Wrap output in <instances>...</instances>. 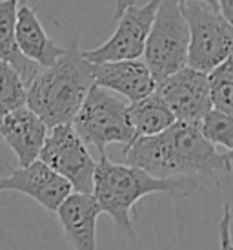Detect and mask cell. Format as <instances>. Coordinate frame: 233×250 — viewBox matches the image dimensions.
<instances>
[{
    "label": "cell",
    "instance_id": "cell-1",
    "mask_svg": "<svg viewBox=\"0 0 233 250\" xmlns=\"http://www.w3.org/2000/svg\"><path fill=\"white\" fill-rule=\"evenodd\" d=\"M233 152H220L202 137L199 123L175 121L168 130L138 137L124 148V165L140 168L157 179L208 175L220 188V172H232Z\"/></svg>",
    "mask_w": 233,
    "mask_h": 250
},
{
    "label": "cell",
    "instance_id": "cell-2",
    "mask_svg": "<svg viewBox=\"0 0 233 250\" xmlns=\"http://www.w3.org/2000/svg\"><path fill=\"white\" fill-rule=\"evenodd\" d=\"M188 185L180 179H157L146 174L144 170L124 163H115L108 153L100 155L93 174V190L91 195L97 201L100 212L113 219L116 232L133 239V217H137V203L151 194H188Z\"/></svg>",
    "mask_w": 233,
    "mask_h": 250
},
{
    "label": "cell",
    "instance_id": "cell-3",
    "mask_svg": "<svg viewBox=\"0 0 233 250\" xmlns=\"http://www.w3.org/2000/svg\"><path fill=\"white\" fill-rule=\"evenodd\" d=\"M93 86L91 64L86 62L75 42L49 68H40L26 86V106L46 125H71Z\"/></svg>",
    "mask_w": 233,
    "mask_h": 250
},
{
    "label": "cell",
    "instance_id": "cell-4",
    "mask_svg": "<svg viewBox=\"0 0 233 250\" xmlns=\"http://www.w3.org/2000/svg\"><path fill=\"white\" fill-rule=\"evenodd\" d=\"M71 126L84 145L95 146L100 155L106 153L108 145H124L126 148L133 143L128 103L95 84L89 88Z\"/></svg>",
    "mask_w": 233,
    "mask_h": 250
},
{
    "label": "cell",
    "instance_id": "cell-5",
    "mask_svg": "<svg viewBox=\"0 0 233 250\" xmlns=\"http://www.w3.org/2000/svg\"><path fill=\"white\" fill-rule=\"evenodd\" d=\"M190 33L186 66L200 73H210L232 57L233 28L215 7L204 2H180Z\"/></svg>",
    "mask_w": 233,
    "mask_h": 250
},
{
    "label": "cell",
    "instance_id": "cell-6",
    "mask_svg": "<svg viewBox=\"0 0 233 250\" xmlns=\"http://www.w3.org/2000/svg\"><path fill=\"white\" fill-rule=\"evenodd\" d=\"M190 33L178 0H160L144 44L146 68L155 84L186 66Z\"/></svg>",
    "mask_w": 233,
    "mask_h": 250
},
{
    "label": "cell",
    "instance_id": "cell-7",
    "mask_svg": "<svg viewBox=\"0 0 233 250\" xmlns=\"http://www.w3.org/2000/svg\"><path fill=\"white\" fill-rule=\"evenodd\" d=\"M39 161L60 175L71 187V192L91 194L97 163L71 125L49 128Z\"/></svg>",
    "mask_w": 233,
    "mask_h": 250
},
{
    "label": "cell",
    "instance_id": "cell-8",
    "mask_svg": "<svg viewBox=\"0 0 233 250\" xmlns=\"http://www.w3.org/2000/svg\"><path fill=\"white\" fill-rule=\"evenodd\" d=\"M160 0H148L142 6H130L118 15V24L108 41L93 49L80 51L89 64L137 61L144 53V44L151 29Z\"/></svg>",
    "mask_w": 233,
    "mask_h": 250
},
{
    "label": "cell",
    "instance_id": "cell-9",
    "mask_svg": "<svg viewBox=\"0 0 233 250\" xmlns=\"http://www.w3.org/2000/svg\"><path fill=\"white\" fill-rule=\"evenodd\" d=\"M155 93L173 113L175 121L180 123H200L212 110L208 75L188 66L160 81L155 86Z\"/></svg>",
    "mask_w": 233,
    "mask_h": 250
},
{
    "label": "cell",
    "instance_id": "cell-10",
    "mask_svg": "<svg viewBox=\"0 0 233 250\" xmlns=\"http://www.w3.org/2000/svg\"><path fill=\"white\" fill-rule=\"evenodd\" d=\"M2 192L24 194L39 203L42 208L57 212L60 203L71 194V187L42 161L37 159L28 167L15 168L9 175L0 177V194Z\"/></svg>",
    "mask_w": 233,
    "mask_h": 250
},
{
    "label": "cell",
    "instance_id": "cell-11",
    "mask_svg": "<svg viewBox=\"0 0 233 250\" xmlns=\"http://www.w3.org/2000/svg\"><path fill=\"white\" fill-rule=\"evenodd\" d=\"M93 84L102 90L115 91L130 103L140 101L155 91V81L146 64L137 61H116V62L91 64Z\"/></svg>",
    "mask_w": 233,
    "mask_h": 250
},
{
    "label": "cell",
    "instance_id": "cell-12",
    "mask_svg": "<svg viewBox=\"0 0 233 250\" xmlns=\"http://www.w3.org/2000/svg\"><path fill=\"white\" fill-rule=\"evenodd\" d=\"M48 128L40 119L22 106L0 117V139L17 155L19 167H28L39 159Z\"/></svg>",
    "mask_w": 233,
    "mask_h": 250
},
{
    "label": "cell",
    "instance_id": "cell-13",
    "mask_svg": "<svg viewBox=\"0 0 233 250\" xmlns=\"http://www.w3.org/2000/svg\"><path fill=\"white\" fill-rule=\"evenodd\" d=\"M102 214L91 194H71L57 208L68 243L75 250H97V219Z\"/></svg>",
    "mask_w": 233,
    "mask_h": 250
},
{
    "label": "cell",
    "instance_id": "cell-14",
    "mask_svg": "<svg viewBox=\"0 0 233 250\" xmlns=\"http://www.w3.org/2000/svg\"><path fill=\"white\" fill-rule=\"evenodd\" d=\"M15 41L19 51L39 68H49L60 59L66 49L58 48L51 41L42 26L35 7L28 0L17 2V21H15Z\"/></svg>",
    "mask_w": 233,
    "mask_h": 250
},
{
    "label": "cell",
    "instance_id": "cell-15",
    "mask_svg": "<svg viewBox=\"0 0 233 250\" xmlns=\"http://www.w3.org/2000/svg\"><path fill=\"white\" fill-rule=\"evenodd\" d=\"M17 2L19 0H0V61L9 64L19 73L24 86H28L40 68L22 55L15 41Z\"/></svg>",
    "mask_w": 233,
    "mask_h": 250
},
{
    "label": "cell",
    "instance_id": "cell-16",
    "mask_svg": "<svg viewBox=\"0 0 233 250\" xmlns=\"http://www.w3.org/2000/svg\"><path fill=\"white\" fill-rule=\"evenodd\" d=\"M128 117L133 128V141L138 137H151L158 135L175 123L173 113L162 103V99L153 91L151 95L130 103L128 104Z\"/></svg>",
    "mask_w": 233,
    "mask_h": 250
},
{
    "label": "cell",
    "instance_id": "cell-17",
    "mask_svg": "<svg viewBox=\"0 0 233 250\" xmlns=\"http://www.w3.org/2000/svg\"><path fill=\"white\" fill-rule=\"evenodd\" d=\"M208 91L213 110L232 115L233 113V66L232 57L220 62L208 73Z\"/></svg>",
    "mask_w": 233,
    "mask_h": 250
},
{
    "label": "cell",
    "instance_id": "cell-18",
    "mask_svg": "<svg viewBox=\"0 0 233 250\" xmlns=\"http://www.w3.org/2000/svg\"><path fill=\"white\" fill-rule=\"evenodd\" d=\"M199 130L210 145L233 152V117L219 110H210L200 119Z\"/></svg>",
    "mask_w": 233,
    "mask_h": 250
},
{
    "label": "cell",
    "instance_id": "cell-19",
    "mask_svg": "<svg viewBox=\"0 0 233 250\" xmlns=\"http://www.w3.org/2000/svg\"><path fill=\"white\" fill-rule=\"evenodd\" d=\"M22 106H26V86L9 64L0 61V117Z\"/></svg>",
    "mask_w": 233,
    "mask_h": 250
},
{
    "label": "cell",
    "instance_id": "cell-20",
    "mask_svg": "<svg viewBox=\"0 0 233 250\" xmlns=\"http://www.w3.org/2000/svg\"><path fill=\"white\" fill-rule=\"evenodd\" d=\"M232 208L228 203H224L219 219V250H232Z\"/></svg>",
    "mask_w": 233,
    "mask_h": 250
},
{
    "label": "cell",
    "instance_id": "cell-21",
    "mask_svg": "<svg viewBox=\"0 0 233 250\" xmlns=\"http://www.w3.org/2000/svg\"><path fill=\"white\" fill-rule=\"evenodd\" d=\"M215 6L228 22L233 21V0H215Z\"/></svg>",
    "mask_w": 233,
    "mask_h": 250
},
{
    "label": "cell",
    "instance_id": "cell-22",
    "mask_svg": "<svg viewBox=\"0 0 233 250\" xmlns=\"http://www.w3.org/2000/svg\"><path fill=\"white\" fill-rule=\"evenodd\" d=\"M135 2L137 0H115V17H118L126 7L135 6Z\"/></svg>",
    "mask_w": 233,
    "mask_h": 250
},
{
    "label": "cell",
    "instance_id": "cell-23",
    "mask_svg": "<svg viewBox=\"0 0 233 250\" xmlns=\"http://www.w3.org/2000/svg\"><path fill=\"white\" fill-rule=\"evenodd\" d=\"M178 2H190V0H178ZM197 2H204V4H208V6H212L217 9V6H215V0H197ZM219 11V9H217Z\"/></svg>",
    "mask_w": 233,
    "mask_h": 250
}]
</instances>
